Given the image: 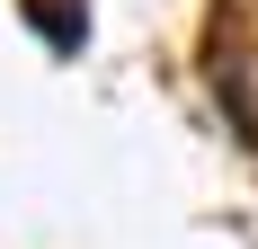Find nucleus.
I'll return each mask as SVG.
<instances>
[{"label":"nucleus","mask_w":258,"mask_h":249,"mask_svg":"<svg viewBox=\"0 0 258 249\" xmlns=\"http://www.w3.org/2000/svg\"><path fill=\"white\" fill-rule=\"evenodd\" d=\"M18 9H27V27H36L45 45H62V53L89 36V9H80V0H18Z\"/></svg>","instance_id":"obj_1"}]
</instances>
